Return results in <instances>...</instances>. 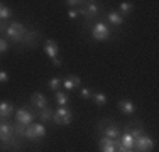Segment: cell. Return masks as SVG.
Returning a JSON list of instances; mask_svg holds the SVG:
<instances>
[{
    "instance_id": "32",
    "label": "cell",
    "mask_w": 159,
    "mask_h": 152,
    "mask_svg": "<svg viewBox=\"0 0 159 152\" xmlns=\"http://www.w3.org/2000/svg\"><path fill=\"white\" fill-rule=\"evenodd\" d=\"M117 152H134V150H130V149H124V147L120 145L119 149H117Z\"/></svg>"
},
{
    "instance_id": "26",
    "label": "cell",
    "mask_w": 159,
    "mask_h": 152,
    "mask_svg": "<svg viewBox=\"0 0 159 152\" xmlns=\"http://www.w3.org/2000/svg\"><path fill=\"white\" fill-rule=\"evenodd\" d=\"M92 90H88V88H81L80 90V96L83 98V100H92Z\"/></svg>"
},
{
    "instance_id": "33",
    "label": "cell",
    "mask_w": 159,
    "mask_h": 152,
    "mask_svg": "<svg viewBox=\"0 0 159 152\" xmlns=\"http://www.w3.org/2000/svg\"><path fill=\"white\" fill-rule=\"evenodd\" d=\"M7 25H9V24H2V22H0V32H5Z\"/></svg>"
},
{
    "instance_id": "15",
    "label": "cell",
    "mask_w": 159,
    "mask_h": 152,
    "mask_svg": "<svg viewBox=\"0 0 159 152\" xmlns=\"http://www.w3.org/2000/svg\"><path fill=\"white\" fill-rule=\"evenodd\" d=\"M119 110L124 113H127V115H132V113L135 112V105L132 103L130 100H120L119 101Z\"/></svg>"
},
{
    "instance_id": "18",
    "label": "cell",
    "mask_w": 159,
    "mask_h": 152,
    "mask_svg": "<svg viewBox=\"0 0 159 152\" xmlns=\"http://www.w3.org/2000/svg\"><path fill=\"white\" fill-rule=\"evenodd\" d=\"M125 132L127 134H130L134 139H137V137L144 135V127L141 125V127H132V123H127L125 125Z\"/></svg>"
},
{
    "instance_id": "31",
    "label": "cell",
    "mask_w": 159,
    "mask_h": 152,
    "mask_svg": "<svg viewBox=\"0 0 159 152\" xmlns=\"http://www.w3.org/2000/svg\"><path fill=\"white\" fill-rule=\"evenodd\" d=\"M51 63H52V64H54V66H56V68H59V66H61V59H59V58H56V59H52V61H51Z\"/></svg>"
},
{
    "instance_id": "21",
    "label": "cell",
    "mask_w": 159,
    "mask_h": 152,
    "mask_svg": "<svg viewBox=\"0 0 159 152\" xmlns=\"http://www.w3.org/2000/svg\"><path fill=\"white\" fill-rule=\"evenodd\" d=\"M92 100L95 101V105L103 106V105H107L108 98H107V95H105V93H93L92 95Z\"/></svg>"
},
{
    "instance_id": "24",
    "label": "cell",
    "mask_w": 159,
    "mask_h": 152,
    "mask_svg": "<svg viewBox=\"0 0 159 152\" xmlns=\"http://www.w3.org/2000/svg\"><path fill=\"white\" fill-rule=\"evenodd\" d=\"M48 86H49V90L56 91L59 86H61V79H59V78H51V79L48 81Z\"/></svg>"
},
{
    "instance_id": "29",
    "label": "cell",
    "mask_w": 159,
    "mask_h": 152,
    "mask_svg": "<svg viewBox=\"0 0 159 152\" xmlns=\"http://www.w3.org/2000/svg\"><path fill=\"white\" fill-rule=\"evenodd\" d=\"M7 81H9V74H7V71L0 69V83H7Z\"/></svg>"
},
{
    "instance_id": "14",
    "label": "cell",
    "mask_w": 159,
    "mask_h": 152,
    "mask_svg": "<svg viewBox=\"0 0 159 152\" xmlns=\"http://www.w3.org/2000/svg\"><path fill=\"white\" fill-rule=\"evenodd\" d=\"M14 112V105L9 101H0V118H9Z\"/></svg>"
},
{
    "instance_id": "10",
    "label": "cell",
    "mask_w": 159,
    "mask_h": 152,
    "mask_svg": "<svg viewBox=\"0 0 159 152\" xmlns=\"http://www.w3.org/2000/svg\"><path fill=\"white\" fill-rule=\"evenodd\" d=\"M44 51H46V54L52 59L58 58V52H59V47H58V42L52 39H46V42H44Z\"/></svg>"
},
{
    "instance_id": "6",
    "label": "cell",
    "mask_w": 159,
    "mask_h": 152,
    "mask_svg": "<svg viewBox=\"0 0 159 152\" xmlns=\"http://www.w3.org/2000/svg\"><path fill=\"white\" fill-rule=\"evenodd\" d=\"M134 147L137 149V152H151L154 149V140L149 135H141L134 140Z\"/></svg>"
},
{
    "instance_id": "9",
    "label": "cell",
    "mask_w": 159,
    "mask_h": 152,
    "mask_svg": "<svg viewBox=\"0 0 159 152\" xmlns=\"http://www.w3.org/2000/svg\"><path fill=\"white\" fill-rule=\"evenodd\" d=\"M31 105L36 110H43V108L48 106V98L44 96L43 93H39V91H34V93L31 95Z\"/></svg>"
},
{
    "instance_id": "11",
    "label": "cell",
    "mask_w": 159,
    "mask_h": 152,
    "mask_svg": "<svg viewBox=\"0 0 159 152\" xmlns=\"http://www.w3.org/2000/svg\"><path fill=\"white\" fill-rule=\"evenodd\" d=\"M120 135H122V130H120L119 125H108V127L103 128V137H107V139L117 140L120 139Z\"/></svg>"
},
{
    "instance_id": "2",
    "label": "cell",
    "mask_w": 159,
    "mask_h": 152,
    "mask_svg": "<svg viewBox=\"0 0 159 152\" xmlns=\"http://www.w3.org/2000/svg\"><path fill=\"white\" fill-rule=\"evenodd\" d=\"M52 120H54L56 125H70L71 120H73V113H71V110L66 108V106H59L58 110H54Z\"/></svg>"
},
{
    "instance_id": "5",
    "label": "cell",
    "mask_w": 159,
    "mask_h": 152,
    "mask_svg": "<svg viewBox=\"0 0 159 152\" xmlns=\"http://www.w3.org/2000/svg\"><path fill=\"white\" fill-rule=\"evenodd\" d=\"M46 135V127L43 123H31L25 127V137L29 140H39Z\"/></svg>"
},
{
    "instance_id": "17",
    "label": "cell",
    "mask_w": 159,
    "mask_h": 152,
    "mask_svg": "<svg viewBox=\"0 0 159 152\" xmlns=\"http://www.w3.org/2000/svg\"><path fill=\"white\" fill-rule=\"evenodd\" d=\"M52 115H54V110L49 108V106H46V108H43V110H39V112H37V117L41 118V122H43V123H46V122L52 120Z\"/></svg>"
},
{
    "instance_id": "7",
    "label": "cell",
    "mask_w": 159,
    "mask_h": 152,
    "mask_svg": "<svg viewBox=\"0 0 159 152\" xmlns=\"http://www.w3.org/2000/svg\"><path fill=\"white\" fill-rule=\"evenodd\" d=\"M78 15H83V17L88 19V20H92L93 17H97V15H98L97 2H86L83 7H80V9H78Z\"/></svg>"
},
{
    "instance_id": "20",
    "label": "cell",
    "mask_w": 159,
    "mask_h": 152,
    "mask_svg": "<svg viewBox=\"0 0 159 152\" xmlns=\"http://www.w3.org/2000/svg\"><path fill=\"white\" fill-rule=\"evenodd\" d=\"M54 98H56V103H58L59 106H66L68 101H70V96H68L66 93H63V91H56Z\"/></svg>"
},
{
    "instance_id": "23",
    "label": "cell",
    "mask_w": 159,
    "mask_h": 152,
    "mask_svg": "<svg viewBox=\"0 0 159 152\" xmlns=\"http://www.w3.org/2000/svg\"><path fill=\"white\" fill-rule=\"evenodd\" d=\"M14 134H16V137H19V139L25 137V127L20 125V123H16L14 125Z\"/></svg>"
},
{
    "instance_id": "25",
    "label": "cell",
    "mask_w": 159,
    "mask_h": 152,
    "mask_svg": "<svg viewBox=\"0 0 159 152\" xmlns=\"http://www.w3.org/2000/svg\"><path fill=\"white\" fill-rule=\"evenodd\" d=\"M119 9H120V15H124V14H129V12H130V10H132V3L130 2H122V3H120V7H119Z\"/></svg>"
},
{
    "instance_id": "27",
    "label": "cell",
    "mask_w": 159,
    "mask_h": 152,
    "mask_svg": "<svg viewBox=\"0 0 159 152\" xmlns=\"http://www.w3.org/2000/svg\"><path fill=\"white\" fill-rule=\"evenodd\" d=\"M66 3H68L70 7H83L86 2H80V0H68Z\"/></svg>"
},
{
    "instance_id": "22",
    "label": "cell",
    "mask_w": 159,
    "mask_h": 152,
    "mask_svg": "<svg viewBox=\"0 0 159 152\" xmlns=\"http://www.w3.org/2000/svg\"><path fill=\"white\" fill-rule=\"evenodd\" d=\"M10 15H12V9L5 7L2 2H0V20H5V19H9Z\"/></svg>"
},
{
    "instance_id": "13",
    "label": "cell",
    "mask_w": 159,
    "mask_h": 152,
    "mask_svg": "<svg viewBox=\"0 0 159 152\" xmlns=\"http://www.w3.org/2000/svg\"><path fill=\"white\" fill-rule=\"evenodd\" d=\"M39 37H41V34L37 32V30H27V34H25V37H24V44L34 47V46L37 44V41H39Z\"/></svg>"
},
{
    "instance_id": "19",
    "label": "cell",
    "mask_w": 159,
    "mask_h": 152,
    "mask_svg": "<svg viewBox=\"0 0 159 152\" xmlns=\"http://www.w3.org/2000/svg\"><path fill=\"white\" fill-rule=\"evenodd\" d=\"M107 19L112 22L113 25H122V24H124V15H120L119 12H115V10H112V12H108Z\"/></svg>"
},
{
    "instance_id": "4",
    "label": "cell",
    "mask_w": 159,
    "mask_h": 152,
    "mask_svg": "<svg viewBox=\"0 0 159 152\" xmlns=\"http://www.w3.org/2000/svg\"><path fill=\"white\" fill-rule=\"evenodd\" d=\"M34 117H37V113H32L31 108H27V106H20L16 112V122L20 125H24V127H27V125L32 123Z\"/></svg>"
},
{
    "instance_id": "28",
    "label": "cell",
    "mask_w": 159,
    "mask_h": 152,
    "mask_svg": "<svg viewBox=\"0 0 159 152\" xmlns=\"http://www.w3.org/2000/svg\"><path fill=\"white\" fill-rule=\"evenodd\" d=\"M7 49H9V42H7L5 39H2V37H0V52H5Z\"/></svg>"
},
{
    "instance_id": "12",
    "label": "cell",
    "mask_w": 159,
    "mask_h": 152,
    "mask_svg": "<svg viewBox=\"0 0 159 152\" xmlns=\"http://www.w3.org/2000/svg\"><path fill=\"white\" fill-rule=\"evenodd\" d=\"M61 85L66 88L68 91L70 90H75V88H78L80 85H81V79L78 78V76H75V74H70L68 78H64L63 81H61Z\"/></svg>"
},
{
    "instance_id": "30",
    "label": "cell",
    "mask_w": 159,
    "mask_h": 152,
    "mask_svg": "<svg viewBox=\"0 0 159 152\" xmlns=\"http://www.w3.org/2000/svg\"><path fill=\"white\" fill-rule=\"evenodd\" d=\"M68 17H70L71 20H75V19L78 17V10H70V12H68Z\"/></svg>"
},
{
    "instance_id": "3",
    "label": "cell",
    "mask_w": 159,
    "mask_h": 152,
    "mask_svg": "<svg viewBox=\"0 0 159 152\" xmlns=\"http://www.w3.org/2000/svg\"><path fill=\"white\" fill-rule=\"evenodd\" d=\"M110 36H112V30L103 22H98V24H95L92 27V37L95 41H107L110 39Z\"/></svg>"
},
{
    "instance_id": "8",
    "label": "cell",
    "mask_w": 159,
    "mask_h": 152,
    "mask_svg": "<svg viewBox=\"0 0 159 152\" xmlns=\"http://www.w3.org/2000/svg\"><path fill=\"white\" fill-rule=\"evenodd\" d=\"M100 152H117V149L120 147V140H112V139H107V137H102L100 142Z\"/></svg>"
},
{
    "instance_id": "1",
    "label": "cell",
    "mask_w": 159,
    "mask_h": 152,
    "mask_svg": "<svg viewBox=\"0 0 159 152\" xmlns=\"http://www.w3.org/2000/svg\"><path fill=\"white\" fill-rule=\"evenodd\" d=\"M25 34H27V27L24 24H20V22H12L5 29V36L10 41H14V42H24Z\"/></svg>"
},
{
    "instance_id": "16",
    "label": "cell",
    "mask_w": 159,
    "mask_h": 152,
    "mask_svg": "<svg viewBox=\"0 0 159 152\" xmlns=\"http://www.w3.org/2000/svg\"><path fill=\"white\" fill-rule=\"evenodd\" d=\"M119 140H120V145H122L124 149H130V150L134 149V140H135V139H134V137H132L130 134L124 132V134L120 135V139H119Z\"/></svg>"
}]
</instances>
